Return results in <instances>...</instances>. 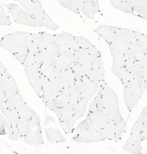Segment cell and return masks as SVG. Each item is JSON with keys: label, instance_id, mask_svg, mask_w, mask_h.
<instances>
[{"label": "cell", "instance_id": "54", "mask_svg": "<svg viewBox=\"0 0 147 154\" xmlns=\"http://www.w3.org/2000/svg\"><path fill=\"white\" fill-rule=\"evenodd\" d=\"M40 51V48H39V45L35 42L34 41H30L29 44V52L32 53V54L35 55Z\"/></svg>", "mask_w": 147, "mask_h": 154}, {"label": "cell", "instance_id": "41", "mask_svg": "<svg viewBox=\"0 0 147 154\" xmlns=\"http://www.w3.org/2000/svg\"><path fill=\"white\" fill-rule=\"evenodd\" d=\"M75 41L76 42V44L79 46L80 49L88 50L90 47H92L93 46L90 41H88V39L82 37V36H75Z\"/></svg>", "mask_w": 147, "mask_h": 154}, {"label": "cell", "instance_id": "9", "mask_svg": "<svg viewBox=\"0 0 147 154\" xmlns=\"http://www.w3.org/2000/svg\"><path fill=\"white\" fill-rule=\"evenodd\" d=\"M26 77L28 78L31 87L35 92L36 95L39 98L42 97V83H41V73L40 67L36 65H32L29 67H24Z\"/></svg>", "mask_w": 147, "mask_h": 154}, {"label": "cell", "instance_id": "56", "mask_svg": "<svg viewBox=\"0 0 147 154\" xmlns=\"http://www.w3.org/2000/svg\"><path fill=\"white\" fill-rule=\"evenodd\" d=\"M34 57H35V65L38 66L39 67H40V66L42 65V63H43V58H42L40 51H39L38 53H36V54L34 55Z\"/></svg>", "mask_w": 147, "mask_h": 154}, {"label": "cell", "instance_id": "22", "mask_svg": "<svg viewBox=\"0 0 147 154\" xmlns=\"http://www.w3.org/2000/svg\"><path fill=\"white\" fill-rule=\"evenodd\" d=\"M0 109L2 115L5 117L6 121L8 124L11 125H18V121L20 119L18 110L15 109H9L5 104H0Z\"/></svg>", "mask_w": 147, "mask_h": 154}, {"label": "cell", "instance_id": "28", "mask_svg": "<svg viewBox=\"0 0 147 154\" xmlns=\"http://www.w3.org/2000/svg\"><path fill=\"white\" fill-rule=\"evenodd\" d=\"M110 4H112L113 8H117L118 10H121L123 12L129 13L130 14H134V8L132 5L129 3V1L124 0H111Z\"/></svg>", "mask_w": 147, "mask_h": 154}, {"label": "cell", "instance_id": "11", "mask_svg": "<svg viewBox=\"0 0 147 154\" xmlns=\"http://www.w3.org/2000/svg\"><path fill=\"white\" fill-rule=\"evenodd\" d=\"M41 83H42V101L43 100H54L56 96L62 94L59 91L50 80L46 77L41 74Z\"/></svg>", "mask_w": 147, "mask_h": 154}, {"label": "cell", "instance_id": "33", "mask_svg": "<svg viewBox=\"0 0 147 154\" xmlns=\"http://www.w3.org/2000/svg\"><path fill=\"white\" fill-rule=\"evenodd\" d=\"M54 39L56 45H57V47H58L59 54L61 55L62 54V53H65V52H67V51L69 50L68 44H67V41H66V39L64 37L62 33L54 35Z\"/></svg>", "mask_w": 147, "mask_h": 154}, {"label": "cell", "instance_id": "57", "mask_svg": "<svg viewBox=\"0 0 147 154\" xmlns=\"http://www.w3.org/2000/svg\"><path fill=\"white\" fill-rule=\"evenodd\" d=\"M140 137L143 139V141H147V129L143 130V131L141 132V135H140Z\"/></svg>", "mask_w": 147, "mask_h": 154}, {"label": "cell", "instance_id": "58", "mask_svg": "<svg viewBox=\"0 0 147 154\" xmlns=\"http://www.w3.org/2000/svg\"><path fill=\"white\" fill-rule=\"evenodd\" d=\"M6 71H7V68L4 67V63H0V76L3 75V74H4V72H5Z\"/></svg>", "mask_w": 147, "mask_h": 154}, {"label": "cell", "instance_id": "19", "mask_svg": "<svg viewBox=\"0 0 147 154\" xmlns=\"http://www.w3.org/2000/svg\"><path fill=\"white\" fill-rule=\"evenodd\" d=\"M76 63V61L67 52L62 53L58 57V62L56 65V71H66L67 69H71Z\"/></svg>", "mask_w": 147, "mask_h": 154}, {"label": "cell", "instance_id": "8", "mask_svg": "<svg viewBox=\"0 0 147 154\" xmlns=\"http://www.w3.org/2000/svg\"><path fill=\"white\" fill-rule=\"evenodd\" d=\"M98 92L102 94L105 108L114 110H120L118 99L116 93L108 86L104 79L100 83Z\"/></svg>", "mask_w": 147, "mask_h": 154}, {"label": "cell", "instance_id": "29", "mask_svg": "<svg viewBox=\"0 0 147 154\" xmlns=\"http://www.w3.org/2000/svg\"><path fill=\"white\" fill-rule=\"evenodd\" d=\"M4 104H6V106L9 109H17L18 108H20V106H22L23 104H26V102L23 99L20 92H18L16 94H14L10 99H8L6 103H4Z\"/></svg>", "mask_w": 147, "mask_h": 154}, {"label": "cell", "instance_id": "17", "mask_svg": "<svg viewBox=\"0 0 147 154\" xmlns=\"http://www.w3.org/2000/svg\"><path fill=\"white\" fill-rule=\"evenodd\" d=\"M87 119L91 121L98 130L104 128L108 125V121L104 113L100 110H89L87 114Z\"/></svg>", "mask_w": 147, "mask_h": 154}, {"label": "cell", "instance_id": "50", "mask_svg": "<svg viewBox=\"0 0 147 154\" xmlns=\"http://www.w3.org/2000/svg\"><path fill=\"white\" fill-rule=\"evenodd\" d=\"M22 65L24 66V67L35 65V57H34V55L29 52L28 55H27V57H25V61H24V63H23Z\"/></svg>", "mask_w": 147, "mask_h": 154}, {"label": "cell", "instance_id": "32", "mask_svg": "<svg viewBox=\"0 0 147 154\" xmlns=\"http://www.w3.org/2000/svg\"><path fill=\"white\" fill-rule=\"evenodd\" d=\"M88 101H86L81 97V99L76 103L72 104L73 109H74L76 115L77 116L78 118H82L85 116L86 111H87V108H88Z\"/></svg>", "mask_w": 147, "mask_h": 154}, {"label": "cell", "instance_id": "13", "mask_svg": "<svg viewBox=\"0 0 147 154\" xmlns=\"http://www.w3.org/2000/svg\"><path fill=\"white\" fill-rule=\"evenodd\" d=\"M0 78L4 80V90L8 99H10L14 94H16L18 92H20L15 80L8 72V70L3 75L0 76Z\"/></svg>", "mask_w": 147, "mask_h": 154}, {"label": "cell", "instance_id": "40", "mask_svg": "<svg viewBox=\"0 0 147 154\" xmlns=\"http://www.w3.org/2000/svg\"><path fill=\"white\" fill-rule=\"evenodd\" d=\"M105 71H100V70H93L91 69L88 73V77L93 82L100 83L104 79Z\"/></svg>", "mask_w": 147, "mask_h": 154}, {"label": "cell", "instance_id": "46", "mask_svg": "<svg viewBox=\"0 0 147 154\" xmlns=\"http://www.w3.org/2000/svg\"><path fill=\"white\" fill-rule=\"evenodd\" d=\"M130 84L131 88H132V89H133V91L134 92V94H136V96L139 98V100L142 97L143 94H144V92L141 89V88L140 86V84L138 83L137 81H135L134 79H131L130 81Z\"/></svg>", "mask_w": 147, "mask_h": 154}, {"label": "cell", "instance_id": "45", "mask_svg": "<svg viewBox=\"0 0 147 154\" xmlns=\"http://www.w3.org/2000/svg\"><path fill=\"white\" fill-rule=\"evenodd\" d=\"M13 24L12 20L9 19V17L4 13L3 4H0V25L2 26L4 25H11Z\"/></svg>", "mask_w": 147, "mask_h": 154}, {"label": "cell", "instance_id": "35", "mask_svg": "<svg viewBox=\"0 0 147 154\" xmlns=\"http://www.w3.org/2000/svg\"><path fill=\"white\" fill-rule=\"evenodd\" d=\"M104 100H103V97H102V94L98 92V94H97L94 99L92 100V102L90 103L89 106H88V109L89 110H100V111H103L104 109Z\"/></svg>", "mask_w": 147, "mask_h": 154}, {"label": "cell", "instance_id": "38", "mask_svg": "<svg viewBox=\"0 0 147 154\" xmlns=\"http://www.w3.org/2000/svg\"><path fill=\"white\" fill-rule=\"evenodd\" d=\"M58 3L62 7L69 9L71 12L75 13L76 14H79L80 10L77 4H76V0H59Z\"/></svg>", "mask_w": 147, "mask_h": 154}, {"label": "cell", "instance_id": "53", "mask_svg": "<svg viewBox=\"0 0 147 154\" xmlns=\"http://www.w3.org/2000/svg\"><path fill=\"white\" fill-rule=\"evenodd\" d=\"M6 125H7V121H6L5 117L2 115L1 119H0V135L1 136H4V135L7 134Z\"/></svg>", "mask_w": 147, "mask_h": 154}, {"label": "cell", "instance_id": "48", "mask_svg": "<svg viewBox=\"0 0 147 154\" xmlns=\"http://www.w3.org/2000/svg\"><path fill=\"white\" fill-rule=\"evenodd\" d=\"M91 69H93V70H100V71H105L104 67V64H103L102 57H98V58L95 59V60L92 62Z\"/></svg>", "mask_w": 147, "mask_h": 154}, {"label": "cell", "instance_id": "4", "mask_svg": "<svg viewBox=\"0 0 147 154\" xmlns=\"http://www.w3.org/2000/svg\"><path fill=\"white\" fill-rule=\"evenodd\" d=\"M6 8H8V13L11 14L13 20L17 24L25 25L30 27H37L36 21L33 16H31L29 13L26 12L24 8H22L17 4H5Z\"/></svg>", "mask_w": 147, "mask_h": 154}, {"label": "cell", "instance_id": "23", "mask_svg": "<svg viewBox=\"0 0 147 154\" xmlns=\"http://www.w3.org/2000/svg\"><path fill=\"white\" fill-rule=\"evenodd\" d=\"M134 8V14L147 20V0H129Z\"/></svg>", "mask_w": 147, "mask_h": 154}, {"label": "cell", "instance_id": "30", "mask_svg": "<svg viewBox=\"0 0 147 154\" xmlns=\"http://www.w3.org/2000/svg\"><path fill=\"white\" fill-rule=\"evenodd\" d=\"M40 73L42 75L46 77L50 82L53 81L56 78V66L52 65V64L43 62L42 65L40 67Z\"/></svg>", "mask_w": 147, "mask_h": 154}, {"label": "cell", "instance_id": "6", "mask_svg": "<svg viewBox=\"0 0 147 154\" xmlns=\"http://www.w3.org/2000/svg\"><path fill=\"white\" fill-rule=\"evenodd\" d=\"M75 86L81 97L88 102L98 93L100 83L93 82L88 76H85L82 79L76 81Z\"/></svg>", "mask_w": 147, "mask_h": 154}, {"label": "cell", "instance_id": "43", "mask_svg": "<svg viewBox=\"0 0 147 154\" xmlns=\"http://www.w3.org/2000/svg\"><path fill=\"white\" fill-rule=\"evenodd\" d=\"M71 71L73 72V75L75 77L76 81H77V80H80V79H82L83 77L86 76L85 74V72H84L83 69L81 67L78 63H76L75 65L72 67L71 68Z\"/></svg>", "mask_w": 147, "mask_h": 154}, {"label": "cell", "instance_id": "47", "mask_svg": "<svg viewBox=\"0 0 147 154\" xmlns=\"http://www.w3.org/2000/svg\"><path fill=\"white\" fill-rule=\"evenodd\" d=\"M65 78L67 80V86H73L75 85L76 79L75 77L73 75V72L71 71V69H67L65 71Z\"/></svg>", "mask_w": 147, "mask_h": 154}, {"label": "cell", "instance_id": "21", "mask_svg": "<svg viewBox=\"0 0 147 154\" xmlns=\"http://www.w3.org/2000/svg\"><path fill=\"white\" fill-rule=\"evenodd\" d=\"M18 113L20 115V119L27 121H35V122H40V117L32 109L28 106V104H25L20 108L17 109Z\"/></svg>", "mask_w": 147, "mask_h": 154}, {"label": "cell", "instance_id": "34", "mask_svg": "<svg viewBox=\"0 0 147 154\" xmlns=\"http://www.w3.org/2000/svg\"><path fill=\"white\" fill-rule=\"evenodd\" d=\"M6 128H7V135L10 140L19 141L20 138H22V134L19 129L18 125H11L7 122Z\"/></svg>", "mask_w": 147, "mask_h": 154}, {"label": "cell", "instance_id": "14", "mask_svg": "<svg viewBox=\"0 0 147 154\" xmlns=\"http://www.w3.org/2000/svg\"><path fill=\"white\" fill-rule=\"evenodd\" d=\"M143 142V139L140 136L136 135V134L130 133V137L128 138L125 145L124 146V150L129 152L130 153L140 154L141 153L142 151V146L141 143Z\"/></svg>", "mask_w": 147, "mask_h": 154}, {"label": "cell", "instance_id": "42", "mask_svg": "<svg viewBox=\"0 0 147 154\" xmlns=\"http://www.w3.org/2000/svg\"><path fill=\"white\" fill-rule=\"evenodd\" d=\"M43 26L44 27H46L48 29H52V30H56V29H59V26L54 21L52 20V19L50 18V15L47 14V13H45V15H44V21H43Z\"/></svg>", "mask_w": 147, "mask_h": 154}, {"label": "cell", "instance_id": "24", "mask_svg": "<svg viewBox=\"0 0 147 154\" xmlns=\"http://www.w3.org/2000/svg\"><path fill=\"white\" fill-rule=\"evenodd\" d=\"M62 94L65 96L67 103L71 104V105L76 103L81 99V95H80L79 92L77 90V88H76L75 85H73V86H67L64 88Z\"/></svg>", "mask_w": 147, "mask_h": 154}, {"label": "cell", "instance_id": "36", "mask_svg": "<svg viewBox=\"0 0 147 154\" xmlns=\"http://www.w3.org/2000/svg\"><path fill=\"white\" fill-rule=\"evenodd\" d=\"M101 136L104 139L110 140V141H115L118 140L117 136L115 133V131L113 129V126L111 124H108L104 128L99 130Z\"/></svg>", "mask_w": 147, "mask_h": 154}, {"label": "cell", "instance_id": "44", "mask_svg": "<svg viewBox=\"0 0 147 154\" xmlns=\"http://www.w3.org/2000/svg\"><path fill=\"white\" fill-rule=\"evenodd\" d=\"M111 125L113 126V129L115 131V133H116V136H117L118 140H120L122 135L125 131L126 126H127V122L124 121L123 123H118V124H116V125H113V124H111Z\"/></svg>", "mask_w": 147, "mask_h": 154}, {"label": "cell", "instance_id": "52", "mask_svg": "<svg viewBox=\"0 0 147 154\" xmlns=\"http://www.w3.org/2000/svg\"><path fill=\"white\" fill-rule=\"evenodd\" d=\"M134 35L135 38L138 40L139 42L140 43H142L143 45L147 47V35L146 34H143L139 32V31H134Z\"/></svg>", "mask_w": 147, "mask_h": 154}, {"label": "cell", "instance_id": "49", "mask_svg": "<svg viewBox=\"0 0 147 154\" xmlns=\"http://www.w3.org/2000/svg\"><path fill=\"white\" fill-rule=\"evenodd\" d=\"M54 102L56 106L61 107V108H64L65 105L67 104V100H66V98H65V96H64V94H63L62 93L58 94V95L55 98Z\"/></svg>", "mask_w": 147, "mask_h": 154}, {"label": "cell", "instance_id": "10", "mask_svg": "<svg viewBox=\"0 0 147 154\" xmlns=\"http://www.w3.org/2000/svg\"><path fill=\"white\" fill-rule=\"evenodd\" d=\"M76 4L80 12L89 19H92L96 13L100 12L98 0H76Z\"/></svg>", "mask_w": 147, "mask_h": 154}, {"label": "cell", "instance_id": "1", "mask_svg": "<svg viewBox=\"0 0 147 154\" xmlns=\"http://www.w3.org/2000/svg\"><path fill=\"white\" fill-rule=\"evenodd\" d=\"M31 41L30 33L14 31L4 35L1 38L0 46L12 53L14 57L23 64L25 57L29 53V44Z\"/></svg>", "mask_w": 147, "mask_h": 154}, {"label": "cell", "instance_id": "27", "mask_svg": "<svg viewBox=\"0 0 147 154\" xmlns=\"http://www.w3.org/2000/svg\"><path fill=\"white\" fill-rule=\"evenodd\" d=\"M118 29V27L110 26V25H99L96 29L95 33H97L100 37H102L105 42H109V38Z\"/></svg>", "mask_w": 147, "mask_h": 154}, {"label": "cell", "instance_id": "3", "mask_svg": "<svg viewBox=\"0 0 147 154\" xmlns=\"http://www.w3.org/2000/svg\"><path fill=\"white\" fill-rule=\"evenodd\" d=\"M105 140L101 136L99 130L91 121L85 119L74 130V136L71 137L72 142L77 143H90L102 142Z\"/></svg>", "mask_w": 147, "mask_h": 154}, {"label": "cell", "instance_id": "25", "mask_svg": "<svg viewBox=\"0 0 147 154\" xmlns=\"http://www.w3.org/2000/svg\"><path fill=\"white\" fill-rule=\"evenodd\" d=\"M46 134L47 140L50 143H62L66 142V138L63 137L62 132L58 129L52 127L46 128Z\"/></svg>", "mask_w": 147, "mask_h": 154}, {"label": "cell", "instance_id": "16", "mask_svg": "<svg viewBox=\"0 0 147 154\" xmlns=\"http://www.w3.org/2000/svg\"><path fill=\"white\" fill-rule=\"evenodd\" d=\"M118 29L111 35V37L109 38V42L107 43L109 44V46H112L116 50L120 51L124 53L126 51L129 50L130 42L126 41L124 37H122L120 34L118 32Z\"/></svg>", "mask_w": 147, "mask_h": 154}, {"label": "cell", "instance_id": "39", "mask_svg": "<svg viewBox=\"0 0 147 154\" xmlns=\"http://www.w3.org/2000/svg\"><path fill=\"white\" fill-rule=\"evenodd\" d=\"M144 119H145L144 116H143L142 114H140V116H139L138 120L135 121V123L134 124V125L132 126V128H131V132H130V133L136 134V135H139V136L141 135V132L143 131V130L145 129Z\"/></svg>", "mask_w": 147, "mask_h": 154}, {"label": "cell", "instance_id": "2", "mask_svg": "<svg viewBox=\"0 0 147 154\" xmlns=\"http://www.w3.org/2000/svg\"><path fill=\"white\" fill-rule=\"evenodd\" d=\"M18 126L25 143L35 146H42L44 144L40 122L27 121L20 119L18 121Z\"/></svg>", "mask_w": 147, "mask_h": 154}, {"label": "cell", "instance_id": "7", "mask_svg": "<svg viewBox=\"0 0 147 154\" xmlns=\"http://www.w3.org/2000/svg\"><path fill=\"white\" fill-rule=\"evenodd\" d=\"M78 119L79 118L76 115L72 105L67 103L63 108L62 116L59 120V123L63 131L67 135H70L74 132V126Z\"/></svg>", "mask_w": 147, "mask_h": 154}, {"label": "cell", "instance_id": "5", "mask_svg": "<svg viewBox=\"0 0 147 154\" xmlns=\"http://www.w3.org/2000/svg\"><path fill=\"white\" fill-rule=\"evenodd\" d=\"M16 3L20 4L26 12H28L34 18L38 26H43L44 15L46 11L42 7L41 2L39 0H17Z\"/></svg>", "mask_w": 147, "mask_h": 154}, {"label": "cell", "instance_id": "51", "mask_svg": "<svg viewBox=\"0 0 147 154\" xmlns=\"http://www.w3.org/2000/svg\"><path fill=\"white\" fill-rule=\"evenodd\" d=\"M88 54H89V57L91 59V62L92 63L95 59L101 57V53L99 52V51L94 46H92V47H90L89 49H88Z\"/></svg>", "mask_w": 147, "mask_h": 154}, {"label": "cell", "instance_id": "37", "mask_svg": "<svg viewBox=\"0 0 147 154\" xmlns=\"http://www.w3.org/2000/svg\"><path fill=\"white\" fill-rule=\"evenodd\" d=\"M40 53H41L44 63H50V64H52L54 66L57 64V62H58V56L57 55L54 54L53 52H51L49 50L40 51Z\"/></svg>", "mask_w": 147, "mask_h": 154}, {"label": "cell", "instance_id": "20", "mask_svg": "<svg viewBox=\"0 0 147 154\" xmlns=\"http://www.w3.org/2000/svg\"><path fill=\"white\" fill-rule=\"evenodd\" d=\"M129 50L130 51L131 54L133 55L134 58L137 61H141L144 58L145 55L147 53L146 46L140 43L136 38L130 44Z\"/></svg>", "mask_w": 147, "mask_h": 154}, {"label": "cell", "instance_id": "26", "mask_svg": "<svg viewBox=\"0 0 147 154\" xmlns=\"http://www.w3.org/2000/svg\"><path fill=\"white\" fill-rule=\"evenodd\" d=\"M112 71H113V74L121 81V83L128 82L132 79L131 74L130 72L127 70L125 66H116V65L113 64Z\"/></svg>", "mask_w": 147, "mask_h": 154}, {"label": "cell", "instance_id": "18", "mask_svg": "<svg viewBox=\"0 0 147 154\" xmlns=\"http://www.w3.org/2000/svg\"><path fill=\"white\" fill-rule=\"evenodd\" d=\"M76 63H78L81 67L83 69L86 76L91 70L92 67V62L89 57L88 50L79 49L76 52Z\"/></svg>", "mask_w": 147, "mask_h": 154}, {"label": "cell", "instance_id": "12", "mask_svg": "<svg viewBox=\"0 0 147 154\" xmlns=\"http://www.w3.org/2000/svg\"><path fill=\"white\" fill-rule=\"evenodd\" d=\"M40 34L41 35L40 43L39 45L40 51L43 50H49L59 57V50L57 45L55 42L54 35L46 32H40Z\"/></svg>", "mask_w": 147, "mask_h": 154}, {"label": "cell", "instance_id": "31", "mask_svg": "<svg viewBox=\"0 0 147 154\" xmlns=\"http://www.w3.org/2000/svg\"><path fill=\"white\" fill-rule=\"evenodd\" d=\"M110 53L113 58V64L116 66H125V59L124 56V52H122L120 51L116 50L115 48H113L112 46H109Z\"/></svg>", "mask_w": 147, "mask_h": 154}, {"label": "cell", "instance_id": "55", "mask_svg": "<svg viewBox=\"0 0 147 154\" xmlns=\"http://www.w3.org/2000/svg\"><path fill=\"white\" fill-rule=\"evenodd\" d=\"M43 103L45 104V105L47 108L50 109V110H52V111H55L56 109V108L58 107V106L56 105L54 100H43Z\"/></svg>", "mask_w": 147, "mask_h": 154}, {"label": "cell", "instance_id": "15", "mask_svg": "<svg viewBox=\"0 0 147 154\" xmlns=\"http://www.w3.org/2000/svg\"><path fill=\"white\" fill-rule=\"evenodd\" d=\"M130 81L122 83V84H123V88H124V99L126 107L130 111H132V109L138 103L139 98L133 91L130 84Z\"/></svg>", "mask_w": 147, "mask_h": 154}]
</instances>
